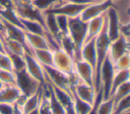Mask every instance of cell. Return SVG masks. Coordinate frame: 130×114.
<instances>
[{"label": "cell", "mask_w": 130, "mask_h": 114, "mask_svg": "<svg viewBox=\"0 0 130 114\" xmlns=\"http://www.w3.org/2000/svg\"><path fill=\"white\" fill-rule=\"evenodd\" d=\"M44 17H45V25H46L47 31L57 40L61 33H60V30L57 25L56 15L53 13H50V12H44Z\"/></svg>", "instance_id": "22"}, {"label": "cell", "mask_w": 130, "mask_h": 114, "mask_svg": "<svg viewBox=\"0 0 130 114\" xmlns=\"http://www.w3.org/2000/svg\"><path fill=\"white\" fill-rule=\"evenodd\" d=\"M3 86H4V85H3V84H2V83H1V81H0V90H1V89H2V87H3Z\"/></svg>", "instance_id": "45"}, {"label": "cell", "mask_w": 130, "mask_h": 114, "mask_svg": "<svg viewBox=\"0 0 130 114\" xmlns=\"http://www.w3.org/2000/svg\"><path fill=\"white\" fill-rule=\"evenodd\" d=\"M106 13V12H105ZM105 13L103 15H100L98 17H94L90 19L87 22V31H86V36H85V41H89L91 39H94L98 34L101 32L103 29L105 22H106V15Z\"/></svg>", "instance_id": "16"}, {"label": "cell", "mask_w": 130, "mask_h": 114, "mask_svg": "<svg viewBox=\"0 0 130 114\" xmlns=\"http://www.w3.org/2000/svg\"><path fill=\"white\" fill-rule=\"evenodd\" d=\"M27 114H39V112H38V109H37V110H34V111H31V112H29Z\"/></svg>", "instance_id": "43"}, {"label": "cell", "mask_w": 130, "mask_h": 114, "mask_svg": "<svg viewBox=\"0 0 130 114\" xmlns=\"http://www.w3.org/2000/svg\"><path fill=\"white\" fill-rule=\"evenodd\" d=\"M73 102H74V112L75 114H87L91 109L92 105L79 99L73 93Z\"/></svg>", "instance_id": "27"}, {"label": "cell", "mask_w": 130, "mask_h": 114, "mask_svg": "<svg viewBox=\"0 0 130 114\" xmlns=\"http://www.w3.org/2000/svg\"><path fill=\"white\" fill-rule=\"evenodd\" d=\"M2 36H3V42H4V48H5V51L8 53V54H15V55H24L25 52H27V49L26 47L16 41V40H13V39H9V38H6L3 33H2Z\"/></svg>", "instance_id": "18"}, {"label": "cell", "mask_w": 130, "mask_h": 114, "mask_svg": "<svg viewBox=\"0 0 130 114\" xmlns=\"http://www.w3.org/2000/svg\"><path fill=\"white\" fill-rule=\"evenodd\" d=\"M32 56L43 67H53V50L50 48L46 49H34L31 50Z\"/></svg>", "instance_id": "19"}, {"label": "cell", "mask_w": 130, "mask_h": 114, "mask_svg": "<svg viewBox=\"0 0 130 114\" xmlns=\"http://www.w3.org/2000/svg\"><path fill=\"white\" fill-rule=\"evenodd\" d=\"M22 95L16 85H4L0 90V103L15 104Z\"/></svg>", "instance_id": "15"}, {"label": "cell", "mask_w": 130, "mask_h": 114, "mask_svg": "<svg viewBox=\"0 0 130 114\" xmlns=\"http://www.w3.org/2000/svg\"><path fill=\"white\" fill-rule=\"evenodd\" d=\"M12 114H24V113H23V111H22L20 106L14 104V108H13V113Z\"/></svg>", "instance_id": "41"}, {"label": "cell", "mask_w": 130, "mask_h": 114, "mask_svg": "<svg viewBox=\"0 0 130 114\" xmlns=\"http://www.w3.org/2000/svg\"><path fill=\"white\" fill-rule=\"evenodd\" d=\"M0 52H6L4 48V42H3V36H2V31H0Z\"/></svg>", "instance_id": "42"}, {"label": "cell", "mask_w": 130, "mask_h": 114, "mask_svg": "<svg viewBox=\"0 0 130 114\" xmlns=\"http://www.w3.org/2000/svg\"><path fill=\"white\" fill-rule=\"evenodd\" d=\"M20 19L22 28L25 32L34 33V34H40V35H47L49 32L47 29L38 21H32V20H27V19Z\"/></svg>", "instance_id": "21"}, {"label": "cell", "mask_w": 130, "mask_h": 114, "mask_svg": "<svg viewBox=\"0 0 130 114\" xmlns=\"http://www.w3.org/2000/svg\"><path fill=\"white\" fill-rule=\"evenodd\" d=\"M2 24H3V27H4V30H3V35L6 37V38H9V39H13V40H16L20 43H22L26 49H27V52L30 53L29 49L27 48L26 46V42H25V31L21 28V27H18L14 24H11L3 19H0Z\"/></svg>", "instance_id": "12"}, {"label": "cell", "mask_w": 130, "mask_h": 114, "mask_svg": "<svg viewBox=\"0 0 130 114\" xmlns=\"http://www.w3.org/2000/svg\"><path fill=\"white\" fill-rule=\"evenodd\" d=\"M14 8L13 0H0V9Z\"/></svg>", "instance_id": "39"}, {"label": "cell", "mask_w": 130, "mask_h": 114, "mask_svg": "<svg viewBox=\"0 0 130 114\" xmlns=\"http://www.w3.org/2000/svg\"><path fill=\"white\" fill-rule=\"evenodd\" d=\"M0 69L1 70L14 71L11 58L7 52H0Z\"/></svg>", "instance_id": "35"}, {"label": "cell", "mask_w": 130, "mask_h": 114, "mask_svg": "<svg viewBox=\"0 0 130 114\" xmlns=\"http://www.w3.org/2000/svg\"><path fill=\"white\" fill-rule=\"evenodd\" d=\"M59 0H30V3L43 13L50 8H52L55 4H57Z\"/></svg>", "instance_id": "31"}, {"label": "cell", "mask_w": 130, "mask_h": 114, "mask_svg": "<svg viewBox=\"0 0 130 114\" xmlns=\"http://www.w3.org/2000/svg\"><path fill=\"white\" fill-rule=\"evenodd\" d=\"M46 82L52 86L63 90L69 95H73V85L70 79V76L58 71L54 67H44Z\"/></svg>", "instance_id": "2"}, {"label": "cell", "mask_w": 130, "mask_h": 114, "mask_svg": "<svg viewBox=\"0 0 130 114\" xmlns=\"http://www.w3.org/2000/svg\"><path fill=\"white\" fill-rule=\"evenodd\" d=\"M120 34L130 39V20L120 22Z\"/></svg>", "instance_id": "37"}, {"label": "cell", "mask_w": 130, "mask_h": 114, "mask_svg": "<svg viewBox=\"0 0 130 114\" xmlns=\"http://www.w3.org/2000/svg\"><path fill=\"white\" fill-rule=\"evenodd\" d=\"M115 102L113 97H110L107 100H102L98 107V114H114Z\"/></svg>", "instance_id": "28"}, {"label": "cell", "mask_w": 130, "mask_h": 114, "mask_svg": "<svg viewBox=\"0 0 130 114\" xmlns=\"http://www.w3.org/2000/svg\"><path fill=\"white\" fill-rule=\"evenodd\" d=\"M114 74H115L114 65L107 55L101 69V89L103 91L104 100H107L111 97V87H112Z\"/></svg>", "instance_id": "5"}, {"label": "cell", "mask_w": 130, "mask_h": 114, "mask_svg": "<svg viewBox=\"0 0 130 114\" xmlns=\"http://www.w3.org/2000/svg\"><path fill=\"white\" fill-rule=\"evenodd\" d=\"M75 73L85 84L94 87V69L82 60L75 61Z\"/></svg>", "instance_id": "11"}, {"label": "cell", "mask_w": 130, "mask_h": 114, "mask_svg": "<svg viewBox=\"0 0 130 114\" xmlns=\"http://www.w3.org/2000/svg\"><path fill=\"white\" fill-rule=\"evenodd\" d=\"M47 35H40V34L25 32V42L27 48L30 51V54H31V50L34 49H46V48L52 49Z\"/></svg>", "instance_id": "14"}, {"label": "cell", "mask_w": 130, "mask_h": 114, "mask_svg": "<svg viewBox=\"0 0 130 114\" xmlns=\"http://www.w3.org/2000/svg\"><path fill=\"white\" fill-rule=\"evenodd\" d=\"M128 52H130V40L120 34L118 38L110 42L108 49V58L114 64L121 55Z\"/></svg>", "instance_id": "8"}, {"label": "cell", "mask_w": 130, "mask_h": 114, "mask_svg": "<svg viewBox=\"0 0 130 114\" xmlns=\"http://www.w3.org/2000/svg\"><path fill=\"white\" fill-rule=\"evenodd\" d=\"M16 86L26 97L37 93L43 87V85L34 79L30 75H28L24 69L16 72Z\"/></svg>", "instance_id": "4"}, {"label": "cell", "mask_w": 130, "mask_h": 114, "mask_svg": "<svg viewBox=\"0 0 130 114\" xmlns=\"http://www.w3.org/2000/svg\"><path fill=\"white\" fill-rule=\"evenodd\" d=\"M87 31V22L83 21L79 16L68 17V35L74 42L75 45V61L80 60V49L85 41Z\"/></svg>", "instance_id": "1"}, {"label": "cell", "mask_w": 130, "mask_h": 114, "mask_svg": "<svg viewBox=\"0 0 130 114\" xmlns=\"http://www.w3.org/2000/svg\"><path fill=\"white\" fill-rule=\"evenodd\" d=\"M73 93L81 100L93 105L96 97V92L94 90V87L87 85L83 83L81 80H79L74 86H73Z\"/></svg>", "instance_id": "13"}, {"label": "cell", "mask_w": 130, "mask_h": 114, "mask_svg": "<svg viewBox=\"0 0 130 114\" xmlns=\"http://www.w3.org/2000/svg\"><path fill=\"white\" fill-rule=\"evenodd\" d=\"M13 104L0 103V114H12L13 113Z\"/></svg>", "instance_id": "38"}, {"label": "cell", "mask_w": 130, "mask_h": 114, "mask_svg": "<svg viewBox=\"0 0 130 114\" xmlns=\"http://www.w3.org/2000/svg\"><path fill=\"white\" fill-rule=\"evenodd\" d=\"M42 91H43V87L37 93H35V94L26 97V99L24 100L23 104L20 106L24 114H27V113H29V112L38 109V107L40 105V101H41Z\"/></svg>", "instance_id": "20"}, {"label": "cell", "mask_w": 130, "mask_h": 114, "mask_svg": "<svg viewBox=\"0 0 130 114\" xmlns=\"http://www.w3.org/2000/svg\"><path fill=\"white\" fill-rule=\"evenodd\" d=\"M130 80V72L129 70H120V71H115L114 77H113V82H112V87H111V96L114 93V91L123 83L127 82Z\"/></svg>", "instance_id": "24"}, {"label": "cell", "mask_w": 130, "mask_h": 114, "mask_svg": "<svg viewBox=\"0 0 130 114\" xmlns=\"http://www.w3.org/2000/svg\"><path fill=\"white\" fill-rule=\"evenodd\" d=\"M12 61L13 70L14 72H19L24 69V58L22 55H15V54H9Z\"/></svg>", "instance_id": "36"}, {"label": "cell", "mask_w": 130, "mask_h": 114, "mask_svg": "<svg viewBox=\"0 0 130 114\" xmlns=\"http://www.w3.org/2000/svg\"><path fill=\"white\" fill-rule=\"evenodd\" d=\"M0 81L3 85H16V73L0 69Z\"/></svg>", "instance_id": "30"}, {"label": "cell", "mask_w": 130, "mask_h": 114, "mask_svg": "<svg viewBox=\"0 0 130 114\" xmlns=\"http://www.w3.org/2000/svg\"><path fill=\"white\" fill-rule=\"evenodd\" d=\"M56 21L61 34H68V17L62 14H56Z\"/></svg>", "instance_id": "34"}, {"label": "cell", "mask_w": 130, "mask_h": 114, "mask_svg": "<svg viewBox=\"0 0 130 114\" xmlns=\"http://www.w3.org/2000/svg\"><path fill=\"white\" fill-rule=\"evenodd\" d=\"M80 60L88 63L93 69L95 68L96 63V50H95V43L94 39L86 41L83 43L80 49Z\"/></svg>", "instance_id": "17"}, {"label": "cell", "mask_w": 130, "mask_h": 114, "mask_svg": "<svg viewBox=\"0 0 130 114\" xmlns=\"http://www.w3.org/2000/svg\"><path fill=\"white\" fill-rule=\"evenodd\" d=\"M3 30H4V27H3V24H2V22H1V20H0V31L3 32Z\"/></svg>", "instance_id": "44"}, {"label": "cell", "mask_w": 130, "mask_h": 114, "mask_svg": "<svg viewBox=\"0 0 130 114\" xmlns=\"http://www.w3.org/2000/svg\"><path fill=\"white\" fill-rule=\"evenodd\" d=\"M53 67L68 76L75 73L74 59L61 48L53 50Z\"/></svg>", "instance_id": "3"}, {"label": "cell", "mask_w": 130, "mask_h": 114, "mask_svg": "<svg viewBox=\"0 0 130 114\" xmlns=\"http://www.w3.org/2000/svg\"><path fill=\"white\" fill-rule=\"evenodd\" d=\"M106 23L107 31L111 41L115 40L120 35V18L117 10L114 7H110L106 11Z\"/></svg>", "instance_id": "10"}, {"label": "cell", "mask_w": 130, "mask_h": 114, "mask_svg": "<svg viewBox=\"0 0 130 114\" xmlns=\"http://www.w3.org/2000/svg\"><path fill=\"white\" fill-rule=\"evenodd\" d=\"M113 65H114L115 71L129 70L130 69V52L121 55Z\"/></svg>", "instance_id": "33"}, {"label": "cell", "mask_w": 130, "mask_h": 114, "mask_svg": "<svg viewBox=\"0 0 130 114\" xmlns=\"http://www.w3.org/2000/svg\"><path fill=\"white\" fill-rule=\"evenodd\" d=\"M0 19H3L11 24H14L18 27L22 28L20 19L15 12L14 8H6V9H0ZM23 29V28H22Z\"/></svg>", "instance_id": "25"}, {"label": "cell", "mask_w": 130, "mask_h": 114, "mask_svg": "<svg viewBox=\"0 0 130 114\" xmlns=\"http://www.w3.org/2000/svg\"><path fill=\"white\" fill-rule=\"evenodd\" d=\"M129 72H130V69H129Z\"/></svg>", "instance_id": "46"}, {"label": "cell", "mask_w": 130, "mask_h": 114, "mask_svg": "<svg viewBox=\"0 0 130 114\" xmlns=\"http://www.w3.org/2000/svg\"><path fill=\"white\" fill-rule=\"evenodd\" d=\"M129 94H130V80L127 81V82H125V83H123L122 85H120V86L114 91V93L112 94L111 97H113L114 102H115V104H116V103H118L121 99H123L124 97L128 96Z\"/></svg>", "instance_id": "26"}, {"label": "cell", "mask_w": 130, "mask_h": 114, "mask_svg": "<svg viewBox=\"0 0 130 114\" xmlns=\"http://www.w3.org/2000/svg\"><path fill=\"white\" fill-rule=\"evenodd\" d=\"M23 58H24V70L26 71V73L44 86L47 83L44 67L32 56V54L28 52H25Z\"/></svg>", "instance_id": "9"}, {"label": "cell", "mask_w": 130, "mask_h": 114, "mask_svg": "<svg viewBox=\"0 0 130 114\" xmlns=\"http://www.w3.org/2000/svg\"><path fill=\"white\" fill-rule=\"evenodd\" d=\"M115 1L116 0H105V1H101V2L91 3L84 8V10L80 13L79 17L83 21L88 22L90 19L98 17L100 15H103L110 7H114Z\"/></svg>", "instance_id": "7"}, {"label": "cell", "mask_w": 130, "mask_h": 114, "mask_svg": "<svg viewBox=\"0 0 130 114\" xmlns=\"http://www.w3.org/2000/svg\"><path fill=\"white\" fill-rule=\"evenodd\" d=\"M65 1H69V2H72L75 4H80V5H89L91 3H94L91 0H65Z\"/></svg>", "instance_id": "40"}, {"label": "cell", "mask_w": 130, "mask_h": 114, "mask_svg": "<svg viewBox=\"0 0 130 114\" xmlns=\"http://www.w3.org/2000/svg\"><path fill=\"white\" fill-rule=\"evenodd\" d=\"M86 6L87 5H80V4H75L65 0H59L57 4H55L52 8H50L45 12H50L55 15L62 14L67 17H76L80 15V13L84 10Z\"/></svg>", "instance_id": "6"}, {"label": "cell", "mask_w": 130, "mask_h": 114, "mask_svg": "<svg viewBox=\"0 0 130 114\" xmlns=\"http://www.w3.org/2000/svg\"><path fill=\"white\" fill-rule=\"evenodd\" d=\"M130 110V94L115 104L114 114H123Z\"/></svg>", "instance_id": "32"}, {"label": "cell", "mask_w": 130, "mask_h": 114, "mask_svg": "<svg viewBox=\"0 0 130 114\" xmlns=\"http://www.w3.org/2000/svg\"><path fill=\"white\" fill-rule=\"evenodd\" d=\"M57 41H58L59 46H60L61 49H63L65 52H67L73 59L75 58V52H76L75 45H74L73 40L71 39V37L68 34H60V36L58 37Z\"/></svg>", "instance_id": "23"}, {"label": "cell", "mask_w": 130, "mask_h": 114, "mask_svg": "<svg viewBox=\"0 0 130 114\" xmlns=\"http://www.w3.org/2000/svg\"><path fill=\"white\" fill-rule=\"evenodd\" d=\"M48 85V88H49V92H50V104H51V111H52V114H66L64 108L62 107V105L59 103V101L57 100V98L55 97L53 91H52V88L50 86L49 83H46Z\"/></svg>", "instance_id": "29"}]
</instances>
